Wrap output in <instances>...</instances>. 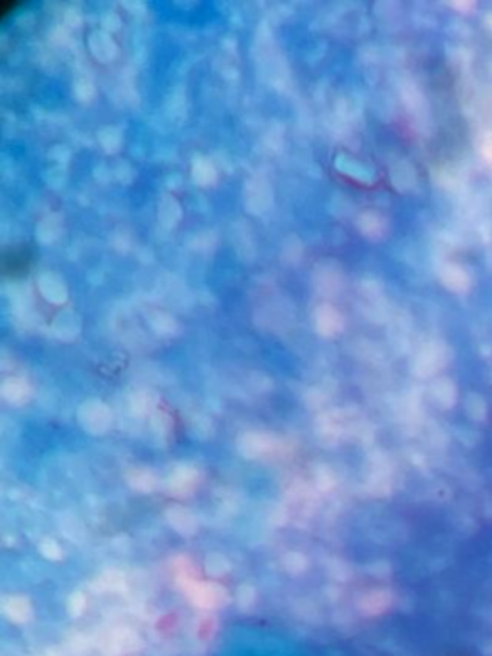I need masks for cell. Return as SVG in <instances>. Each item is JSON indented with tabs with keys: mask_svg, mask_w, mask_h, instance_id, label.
I'll return each mask as SVG.
<instances>
[{
	"mask_svg": "<svg viewBox=\"0 0 492 656\" xmlns=\"http://www.w3.org/2000/svg\"><path fill=\"white\" fill-rule=\"evenodd\" d=\"M2 397L10 404H26L31 397V385L24 378H8L2 383Z\"/></svg>",
	"mask_w": 492,
	"mask_h": 656,
	"instance_id": "6",
	"label": "cell"
},
{
	"mask_svg": "<svg viewBox=\"0 0 492 656\" xmlns=\"http://www.w3.org/2000/svg\"><path fill=\"white\" fill-rule=\"evenodd\" d=\"M135 473H137V481H133V487H137L140 491H150L156 483V478L148 470H137Z\"/></svg>",
	"mask_w": 492,
	"mask_h": 656,
	"instance_id": "12",
	"label": "cell"
},
{
	"mask_svg": "<svg viewBox=\"0 0 492 656\" xmlns=\"http://www.w3.org/2000/svg\"><path fill=\"white\" fill-rule=\"evenodd\" d=\"M356 228L367 239L379 241L386 235L389 223H386L385 216L377 212V210H366V212H362L356 218Z\"/></svg>",
	"mask_w": 492,
	"mask_h": 656,
	"instance_id": "3",
	"label": "cell"
},
{
	"mask_svg": "<svg viewBox=\"0 0 492 656\" xmlns=\"http://www.w3.org/2000/svg\"><path fill=\"white\" fill-rule=\"evenodd\" d=\"M196 480H198V472H196L195 468H181V470H177V472L171 475V480L168 481V491L173 493L175 497L189 495L196 487Z\"/></svg>",
	"mask_w": 492,
	"mask_h": 656,
	"instance_id": "7",
	"label": "cell"
},
{
	"mask_svg": "<svg viewBox=\"0 0 492 656\" xmlns=\"http://www.w3.org/2000/svg\"><path fill=\"white\" fill-rule=\"evenodd\" d=\"M6 614L14 622H26L29 616H31V610H29V605H27V600L24 597H12V599L6 602Z\"/></svg>",
	"mask_w": 492,
	"mask_h": 656,
	"instance_id": "10",
	"label": "cell"
},
{
	"mask_svg": "<svg viewBox=\"0 0 492 656\" xmlns=\"http://www.w3.org/2000/svg\"><path fill=\"white\" fill-rule=\"evenodd\" d=\"M168 522L171 524V528L177 531V533H183V535H193L196 531V518L190 514L189 510H185L181 506H173L170 512H168Z\"/></svg>",
	"mask_w": 492,
	"mask_h": 656,
	"instance_id": "9",
	"label": "cell"
},
{
	"mask_svg": "<svg viewBox=\"0 0 492 656\" xmlns=\"http://www.w3.org/2000/svg\"><path fill=\"white\" fill-rule=\"evenodd\" d=\"M150 326L152 329H156L158 333L164 335H171L177 331V322L168 314H154Z\"/></svg>",
	"mask_w": 492,
	"mask_h": 656,
	"instance_id": "11",
	"label": "cell"
},
{
	"mask_svg": "<svg viewBox=\"0 0 492 656\" xmlns=\"http://www.w3.org/2000/svg\"><path fill=\"white\" fill-rule=\"evenodd\" d=\"M39 287L43 291L44 297L54 304H62L68 298V291H66L62 278H58L54 273H43L39 279Z\"/></svg>",
	"mask_w": 492,
	"mask_h": 656,
	"instance_id": "8",
	"label": "cell"
},
{
	"mask_svg": "<svg viewBox=\"0 0 492 656\" xmlns=\"http://www.w3.org/2000/svg\"><path fill=\"white\" fill-rule=\"evenodd\" d=\"M79 420L88 433H104L112 423V412L106 404L98 403V400H88L79 410Z\"/></svg>",
	"mask_w": 492,
	"mask_h": 656,
	"instance_id": "1",
	"label": "cell"
},
{
	"mask_svg": "<svg viewBox=\"0 0 492 656\" xmlns=\"http://www.w3.org/2000/svg\"><path fill=\"white\" fill-rule=\"evenodd\" d=\"M400 171H402V181H404V179H406V170H400ZM396 187H398V189L404 191V189H408L410 185H404V183H402V187H400V185H396Z\"/></svg>",
	"mask_w": 492,
	"mask_h": 656,
	"instance_id": "13",
	"label": "cell"
},
{
	"mask_svg": "<svg viewBox=\"0 0 492 656\" xmlns=\"http://www.w3.org/2000/svg\"><path fill=\"white\" fill-rule=\"evenodd\" d=\"M314 323H316L317 335H322L325 339H333L334 335H339L344 329V316L334 308L333 304L322 303L317 304L316 312H314Z\"/></svg>",
	"mask_w": 492,
	"mask_h": 656,
	"instance_id": "2",
	"label": "cell"
},
{
	"mask_svg": "<svg viewBox=\"0 0 492 656\" xmlns=\"http://www.w3.org/2000/svg\"><path fill=\"white\" fill-rule=\"evenodd\" d=\"M190 176H193V181H195L198 187H204V189L214 187L215 181H217V170H215V166L210 162L208 158L204 156H196L195 160H193Z\"/></svg>",
	"mask_w": 492,
	"mask_h": 656,
	"instance_id": "5",
	"label": "cell"
},
{
	"mask_svg": "<svg viewBox=\"0 0 492 656\" xmlns=\"http://www.w3.org/2000/svg\"><path fill=\"white\" fill-rule=\"evenodd\" d=\"M239 448L245 456L267 455L275 448V439L265 433H246L239 439Z\"/></svg>",
	"mask_w": 492,
	"mask_h": 656,
	"instance_id": "4",
	"label": "cell"
}]
</instances>
